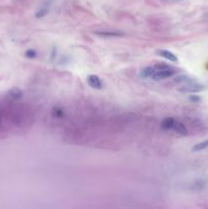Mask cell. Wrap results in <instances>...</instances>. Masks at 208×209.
I'll return each mask as SVG.
<instances>
[{"mask_svg":"<svg viewBox=\"0 0 208 209\" xmlns=\"http://www.w3.org/2000/svg\"><path fill=\"white\" fill-rule=\"evenodd\" d=\"M153 66H154V72H153L151 79H153V80L155 81L171 78L178 72L177 69L174 68L171 65L165 64V63H157V64Z\"/></svg>","mask_w":208,"mask_h":209,"instance_id":"1","label":"cell"},{"mask_svg":"<svg viewBox=\"0 0 208 209\" xmlns=\"http://www.w3.org/2000/svg\"><path fill=\"white\" fill-rule=\"evenodd\" d=\"M204 89H205V87L203 85L197 83L193 79H190V80L183 83V85L178 90L180 92H183V93H198V92L203 91Z\"/></svg>","mask_w":208,"mask_h":209,"instance_id":"2","label":"cell"},{"mask_svg":"<svg viewBox=\"0 0 208 209\" xmlns=\"http://www.w3.org/2000/svg\"><path fill=\"white\" fill-rule=\"evenodd\" d=\"M156 54L161 56V57H163V58L169 60V61H171V62H177L178 61V57L175 56V54H174V53L171 52V51H168V50L158 49V50H156Z\"/></svg>","mask_w":208,"mask_h":209,"instance_id":"3","label":"cell"},{"mask_svg":"<svg viewBox=\"0 0 208 209\" xmlns=\"http://www.w3.org/2000/svg\"><path fill=\"white\" fill-rule=\"evenodd\" d=\"M87 82L89 84V86L92 87L93 89H101L102 88V82L100 80V78L96 75H90L87 79Z\"/></svg>","mask_w":208,"mask_h":209,"instance_id":"4","label":"cell"},{"mask_svg":"<svg viewBox=\"0 0 208 209\" xmlns=\"http://www.w3.org/2000/svg\"><path fill=\"white\" fill-rule=\"evenodd\" d=\"M96 35H98V36H100V37H104V38H117V37L124 36V33H121V32H116V31L96 32Z\"/></svg>","mask_w":208,"mask_h":209,"instance_id":"5","label":"cell"},{"mask_svg":"<svg viewBox=\"0 0 208 209\" xmlns=\"http://www.w3.org/2000/svg\"><path fill=\"white\" fill-rule=\"evenodd\" d=\"M8 96L11 98L12 100H18L23 97V91L20 88L14 87L8 91Z\"/></svg>","mask_w":208,"mask_h":209,"instance_id":"6","label":"cell"},{"mask_svg":"<svg viewBox=\"0 0 208 209\" xmlns=\"http://www.w3.org/2000/svg\"><path fill=\"white\" fill-rule=\"evenodd\" d=\"M172 130H175V133H178V134L181 135V136H187L188 135V130H187V128H186V126L180 122H175L174 129Z\"/></svg>","mask_w":208,"mask_h":209,"instance_id":"7","label":"cell"},{"mask_svg":"<svg viewBox=\"0 0 208 209\" xmlns=\"http://www.w3.org/2000/svg\"><path fill=\"white\" fill-rule=\"evenodd\" d=\"M175 120L172 118H165L161 122V129L164 130V131H168V130H172L174 129V125H175Z\"/></svg>","mask_w":208,"mask_h":209,"instance_id":"8","label":"cell"},{"mask_svg":"<svg viewBox=\"0 0 208 209\" xmlns=\"http://www.w3.org/2000/svg\"><path fill=\"white\" fill-rule=\"evenodd\" d=\"M154 72V66H146L140 72V77L143 79H151Z\"/></svg>","mask_w":208,"mask_h":209,"instance_id":"9","label":"cell"},{"mask_svg":"<svg viewBox=\"0 0 208 209\" xmlns=\"http://www.w3.org/2000/svg\"><path fill=\"white\" fill-rule=\"evenodd\" d=\"M50 3H47V4H44L42 5V7H41L39 10L37 11L36 14V17L37 18H41L43 17H45V15L47 14V12L49 11V7H50Z\"/></svg>","mask_w":208,"mask_h":209,"instance_id":"10","label":"cell"},{"mask_svg":"<svg viewBox=\"0 0 208 209\" xmlns=\"http://www.w3.org/2000/svg\"><path fill=\"white\" fill-rule=\"evenodd\" d=\"M206 148H208V140L203 141V142H201V143H198L196 145H194L193 148H192V151L199 152V151H202L204 149H206Z\"/></svg>","mask_w":208,"mask_h":209,"instance_id":"11","label":"cell"},{"mask_svg":"<svg viewBox=\"0 0 208 209\" xmlns=\"http://www.w3.org/2000/svg\"><path fill=\"white\" fill-rule=\"evenodd\" d=\"M26 56H27L28 58H34L37 56V52L35 51L34 49H29L26 51Z\"/></svg>","mask_w":208,"mask_h":209,"instance_id":"12","label":"cell"},{"mask_svg":"<svg viewBox=\"0 0 208 209\" xmlns=\"http://www.w3.org/2000/svg\"><path fill=\"white\" fill-rule=\"evenodd\" d=\"M63 115H65V112H63L61 109H59V108H55V109H54L53 116H55V118H62Z\"/></svg>","mask_w":208,"mask_h":209,"instance_id":"13","label":"cell"},{"mask_svg":"<svg viewBox=\"0 0 208 209\" xmlns=\"http://www.w3.org/2000/svg\"><path fill=\"white\" fill-rule=\"evenodd\" d=\"M189 99H190L191 102H193V103H198V102H200L201 98H200L199 96H198V95H190Z\"/></svg>","mask_w":208,"mask_h":209,"instance_id":"14","label":"cell"},{"mask_svg":"<svg viewBox=\"0 0 208 209\" xmlns=\"http://www.w3.org/2000/svg\"><path fill=\"white\" fill-rule=\"evenodd\" d=\"M1 123H2V114H1V111H0V126H1Z\"/></svg>","mask_w":208,"mask_h":209,"instance_id":"15","label":"cell"}]
</instances>
